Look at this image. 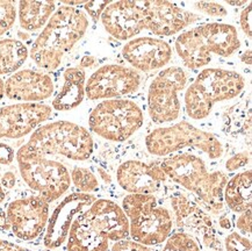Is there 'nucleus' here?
Wrapping results in <instances>:
<instances>
[{
  "label": "nucleus",
  "instance_id": "obj_1",
  "mask_svg": "<svg viewBox=\"0 0 252 251\" xmlns=\"http://www.w3.org/2000/svg\"><path fill=\"white\" fill-rule=\"evenodd\" d=\"M129 236L124 209L108 199H96L72 222L66 240L67 251H109V241Z\"/></svg>",
  "mask_w": 252,
  "mask_h": 251
},
{
  "label": "nucleus",
  "instance_id": "obj_2",
  "mask_svg": "<svg viewBox=\"0 0 252 251\" xmlns=\"http://www.w3.org/2000/svg\"><path fill=\"white\" fill-rule=\"evenodd\" d=\"M89 19L78 7L60 6L32 44L29 56L41 69L54 71L64 56L82 40L89 28Z\"/></svg>",
  "mask_w": 252,
  "mask_h": 251
},
{
  "label": "nucleus",
  "instance_id": "obj_3",
  "mask_svg": "<svg viewBox=\"0 0 252 251\" xmlns=\"http://www.w3.org/2000/svg\"><path fill=\"white\" fill-rule=\"evenodd\" d=\"M159 166L167 178L194 193L195 202L203 211L213 215L222 212L224 207L223 191L228 182L223 172H209L205 162L192 154L169 156Z\"/></svg>",
  "mask_w": 252,
  "mask_h": 251
},
{
  "label": "nucleus",
  "instance_id": "obj_4",
  "mask_svg": "<svg viewBox=\"0 0 252 251\" xmlns=\"http://www.w3.org/2000/svg\"><path fill=\"white\" fill-rule=\"evenodd\" d=\"M174 47L184 65L195 70L208 65L213 54L231 56L240 49L241 41L234 26L212 22L184 31L178 36Z\"/></svg>",
  "mask_w": 252,
  "mask_h": 251
},
{
  "label": "nucleus",
  "instance_id": "obj_5",
  "mask_svg": "<svg viewBox=\"0 0 252 251\" xmlns=\"http://www.w3.org/2000/svg\"><path fill=\"white\" fill-rule=\"evenodd\" d=\"M21 148L44 157L60 155L83 162L92 156L94 142L90 131L82 126L70 121H56L36 128Z\"/></svg>",
  "mask_w": 252,
  "mask_h": 251
},
{
  "label": "nucleus",
  "instance_id": "obj_6",
  "mask_svg": "<svg viewBox=\"0 0 252 251\" xmlns=\"http://www.w3.org/2000/svg\"><path fill=\"white\" fill-rule=\"evenodd\" d=\"M244 88L245 79L238 72L220 67L203 69L185 93L186 113L193 120H203L218 102L236 98Z\"/></svg>",
  "mask_w": 252,
  "mask_h": 251
},
{
  "label": "nucleus",
  "instance_id": "obj_7",
  "mask_svg": "<svg viewBox=\"0 0 252 251\" xmlns=\"http://www.w3.org/2000/svg\"><path fill=\"white\" fill-rule=\"evenodd\" d=\"M122 209L129 222V236L143 246L163 244L172 233L173 220L170 211L158 204L153 194H128Z\"/></svg>",
  "mask_w": 252,
  "mask_h": 251
},
{
  "label": "nucleus",
  "instance_id": "obj_8",
  "mask_svg": "<svg viewBox=\"0 0 252 251\" xmlns=\"http://www.w3.org/2000/svg\"><path fill=\"white\" fill-rule=\"evenodd\" d=\"M144 115L140 106L129 99L102 100L92 109L90 130L111 142H124L143 126Z\"/></svg>",
  "mask_w": 252,
  "mask_h": 251
},
{
  "label": "nucleus",
  "instance_id": "obj_9",
  "mask_svg": "<svg viewBox=\"0 0 252 251\" xmlns=\"http://www.w3.org/2000/svg\"><path fill=\"white\" fill-rule=\"evenodd\" d=\"M145 146L154 156H169L184 148H194L212 159L221 158L223 155V147L218 137L186 121L153 130L145 137Z\"/></svg>",
  "mask_w": 252,
  "mask_h": 251
},
{
  "label": "nucleus",
  "instance_id": "obj_10",
  "mask_svg": "<svg viewBox=\"0 0 252 251\" xmlns=\"http://www.w3.org/2000/svg\"><path fill=\"white\" fill-rule=\"evenodd\" d=\"M17 162L28 188L49 204L60 199L70 188V172L63 163L22 148L17 153Z\"/></svg>",
  "mask_w": 252,
  "mask_h": 251
},
{
  "label": "nucleus",
  "instance_id": "obj_11",
  "mask_svg": "<svg viewBox=\"0 0 252 251\" xmlns=\"http://www.w3.org/2000/svg\"><path fill=\"white\" fill-rule=\"evenodd\" d=\"M186 83V72L179 66L166 67L155 77L148 92V112L155 124H166L179 118L178 93L185 89Z\"/></svg>",
  "mask_w": 252,
  "mask_h": 251
},
{
  "label": "nucleus",
  "instance_id": "obj_12",
  "mask_svg": "<svg viewBox=\"0 0 252 251\" xmlns=\"http://www.w3.org/2000/svg\"><path fill=\"white\" fill-rule=\"evenodd\" d=\"M49 211V202L36 193L14 199L5 212L9 230L17 239L25 242L35 241L46 230Z\"/></svg>",
  "mask_w": 252,
  "mask_h": 251
},
{
  "label": "nucleus",
  "instance_id": "obj_13",
  "mask_svg": "<svg viewBox=\"0 0 252 251\" xmlns=\"http://www.w3.org/2000/svg\"><path fill=\"white\" fill-rule=\"evenodd\" d=\"M141 76L132 67L107 64L99 67L85 84V95L90 100H108L136 92Z\"/></svg>",
  "mask_w": 252,
  "mask_h": 251
},
{
  "label": "nucleus",
  "instance_id": "obj_14",
  "mask_svg": "<svg viewBox=\"0 0 252 251\" xmlns=\"http://www.w3.org/2000/svg\"><path fill=\"white\" fill-rule=\"evenodd\" d=\"M170 202L179 231L189 235L196 242L209 249L220 246L213 220L195 200L189 199L185 193L176 192L171 195Z\"/></svg>",
  "mask_w": 252,
  "mask_h": 251
},
{
  "label": "nucleus",
  "instance_id": "obj_15",
  "mask_svg": "<svg viewBox=\"0 0 252 251\" xmlns=\"http://www.w3.org/2000/svg\"><path fill=\"white\" fill-rule=\"evenodd\" d=\"M95 200L96 197L91 193L75 192L64 197L48 219L43 233V246L50 250L62 247L67 240L75 219Z\"/></svg>",
  "mask_w": 252,
  "mask_h": 251
},
{
  "label": "nucleus",
  "instance_id": "obj_16",
  "mask_svg": "<svg viewBox=\"0 0 252 251\" xmlns=\"http://www.w3.org/2000/svg\"><path fill=\"white\" fill-rule=\"evenodd\" d=\"M51 106L46 104H14L0 107V140L21 138L33 133L49 120Z\"/></svg>",
  "mask_w": 252,
  "mask_h": 251
},
{
  "label": "nucleus",
  "instance_id": "obj_17",
  "mask_svg": "<svg viewBox=\"0 0 252 251\" xmlns=\"http://www.w3.org/2000/svg\"><path fill=\"white\" fill-rule=\"evenodd\" d=\"M106 31L116 40L126 41L145 30L143 1H115L103 9L100 17Z\"/></svg>",
  "mask_w": 252,
  "mask_h": 251
},
{
  "label": "nucleus",
  "instance_id": "obj_18",
  "mask_svg": "<svg viewBox=\"0 0 252 251\" xmlns=\"http://www.w3.org/2000/svg\"><path fill=\"white\" fill-rule=\"evenodd\" d=\"M145 30L158 36H171L200 20V15L170 1H143Z\"/></svg>",
  "mask_w": 252,
  "mask_h": 251
},
{
  "label": "nucleus",
  "instance_id": "obj_19",
  "mask_svg": "<svg viewBox=\"0 0 252 251\" xmlns=\"http://www.w3.org/2000/svg\"><path fill=\"white\" fill-rule=\"evenodd\" d=\"M54 80L48 73L24 69L12 73L4 82L5 96L25 104H37L54 94Z\"/></svg>",
  "mask_w": 252,
  "mask_h": 251
},
{
  "label": "nucleus",
  "instance_id": "obj_20",
  "mask_svg": "<svg viewBox=\"0 0 252 251\" xmlns=\"http://www.w3.org/2000/svg\"><path fill=\"white\" fill-rule=\"evenodd\" d=\"M167 177L159 164L127 160L119 166L116 180L120 188L129 194H153L159 191Z\"/></svg>",
  "mask_w": 252,
  "mask_h": 251
},
{
  "label": "nucleus",
  "instance_id": "obj_21",
  "mask_svg": "<svg viewBox=\"0 0 252 251\" xmlns=\"http://www.w3.org/2000/svg\"><path fill=\"white\" fill-rule=\"evenodd\" d=\"M122 56L135 70L149 72L169 64L172 48L161 38L137 37L126 43Z\"/></svg>",
  "mask_w": 252,
  "mask_h": 251
},
{
  "label": "nucleus",
  "instance_id": "obj_22",
  "mask_svg": "<svg viewBox=\"0 0 252 251\" xmlns=\"http://www.w3.org/2000/svg\"><path fill=\"white\" fill-rule=\"evenodd\" d=\"M85 71L80 67H67L63 73L62 88L51 101V108L58 112H67L82 104L85 98Z\"/></svg>",
  "mask_w": 252,
  "mask_h": 251
},
{
  "label": "nucleus",
  "instance_id": "obj_23",
  "mask_svg": "<svg viewBox=\"0 0 252 251\" xmlns=\"http://www.w3.org/2000/svg\"><path fill=\"white\" fill-rule=\"evenodd\" d=\"M252 172L247 170L237 173L227 182L223 191V201L235 213H243L251 209Z\"/></svg>",
  "mask_w": 252,
  "mask_h": 251
},
{
  "label": "nucleus",
  "instance_id": "obj_24",
  "mask_svg": "<svg viewBox=\"0 0 252 251\" xmlns=\"http://www.w3.org/2000/svg\"><path fill=\"white\" fill-rule=\"evenodd\" d=\"M55 11L54 1H20L18 4L19 24L26 31H37L44 28Z\"/></svg>",
  "mask_w": 252,
  "mask_h": 251
},
{
  "label": "nucleus",
  "instance_id": "obj_25",
  "mask_svg": "<svg viewBox=\"0 0 252 251\" xmlns=\"http://www.w3.org/2000/svg\"><path fill=\"white\" fill-rule=\"evenodd\" d=\"M28 56L29 50L22 41L17 38H4L0 41V76L19 71Z\"/></svg>",
  "mask_w": 252,
  "mask_h": 251
},
{
  "label": "nucleus",
  "instance_id": "obj_26",
  "mask_svg": "<svg viewBox=\"0 0 252 251\" xmlns=\"http://www.w3.org/2000/svg\"><path fill=\"white\" fill-rule=\"evenodd\" d=\"M250 104L245 105L243 109H241L238 106H236L237 111L232 107L230 113L225 114L224 125L227 127V131L231 135L238 136V135H250L251 134V108L247 111Z\"/></svg>",
  "mask_w": 252,
  "mask_h": 251
},
{
  "label": "nucleus",
  "instance_id": "obj_27",
  "mask_svg": "<svg viewBox=\"0 0 252 251\" xmlns=\"http://www.w3.org/2000/svg\"><path fill=\"white\" fill-rule=\"evenodd\" d=\"M71 183L80 193H91L99 188V182L91 170L83 166H75L70 175Z\"/></svg>",
  "mask_w": 252,
  "mask_h": 251
},
{
  "label": "nucleus",
  "instance_id": "obj_28",
  "mask_svg": "<svg viewBox=\"0 0 252 251\" xmlns=\"http://www.w3.org/2000/svg\"><path fill=\"white\" fill-rule=\"evenodd\" d=\"M161 251H201L199 243L192 236L182 231L170 235Z\"/></svg>",
  "mask_w": 252,
  "mask_h": 251
},
{
  "label": "nucleus",
  "instance_id": "obj_29",
  "mask_svg": "<svg viewBox=\"0 0 252 251\" xmlns=\"http://www.w3.org/2000/svg\"><path fill=\"white\" fill-rule=\"evenodd\" d=\"M17 4L13 1H0V36L11 30L17 20Z\"/></svg>",
  "mask_w": 252,
  "mask_h": 251
},
{
  "label": "nucleus",
  "instance_id": "obj_30",
  "mask_svg": "<svg viewBox=\"0 0 252 251\" xmlns=\"http://www.w3.org/2000/svg\"><path fill=\"white\" fill-rule=\"evenodd\" d=\"M224 247L227 251H251V241L247 236L232 231L225 237Z\"/></svg>",
  "mask_w": 252,
  "mask_h": 251
},
{
  "label": "nucleus",
  "instance_id": "obj_31",
  "mask_svg": "<svg viewBox=\"0 0 252 251\" xmlns=\"http://www.w3.org/2000/svg\"><path fill=\"white\" fill-rule=\"evenodd\" d=\"M194 7L201 13L214 18H223L228 14V11L223 5L219 2H208V1H199L195 2Z\"/></svg>",
  "mask_w": 252,
  "mask_h": 251
},
{
  "label": "nucleus",
  "instance_id": "obj_32",
  "mask_svg": "<svg viewBox=\"0 0 252 251\" xmlns=\"http://www.w3.org/2000/svg\"><path fill=\"white\" fill-rule=\"evenodd\" d=\"M250 163V153L249 151H243V153H238L230 157L225 163V169L228 171H236V170L241 169V167L247 166Z\"/></svg>",
  "mask_w": 252,
  "mask_h": 251
},
{
  "label": "nucleus",
  "instance_id": "obj_33",
  "mask_svg": "<svg viewBox=\"0 0 252 251\" xmlns=\"http://www.w3.org/2000/svg\"><path fill=\"white\" fill-rule=\"evenodd\" d=\"M111 251H153L149 247L135 242L132 240H122L114 242L111 247Z\"/></svg>",
  "mask_w": 252,
  "mask_h": 251
},
{
  "label": "nucleus",
  "instance_id": "obj_34",
  "mask_svg": "<svg viewBox=\"0 0 252 251\" xmlns=\"http://www.w3.org/2000/svg\"><path fill=\"white\" fill-rule=\"evenodd\" d=\"M111 2L112 1H87L86 4H84L83 6L87 12V14L90 15V18H91L94 22H96L100 20V17H101L103 9L107 7Z\"/></svg>",
  "mask_w": 252,
  "mask_h": 251
},
{
  "label": "nucleus",
  "instance_id": "obj_35",
  "mask_svg": "<svg viewBox=\"0 0 252 251\" xmlns=\"http://www.w3.org/2000/svg\"><path fill=\"white\" fill-rule=\"evenodd\" d=\"M236 228L240 230L241 234L245 235V236H250L251 235V209L245 211L241 213L240 217L236 220Z\"/></svg>",
  "mask_w": 252,
  "mask_h": 251
},
{
  "label": "nucleus",
  "instance_id": "obj_36",
  "mask_svg": "<svg viewBox=\"0 0 252 251\" xmlns=\"http://www.w3.org/2000/svg\"><path fill=\"white\" fill-rule=\"evenodd\" d=\"M251 7H252V4L251 2H249L247 5V7H245L243 11L241 13V17H240V24H241V27L242 30H243L244 34L247 35L249 38H251V30H252V21H251V14H252V11H251Z\"/></svg>",
  "mask_w": 252,
  "mask_h": 251
},
{
  "label": "nucleus",
  "instance_id": "obj_37",
  "mask_svg": "<svg viewBox=\"0 0 252 251\" xmlns=\"http://www.w3.org/2000/svg\"><path fill=\"white\" fill-rule=\"evenodd\" d=\"M14 160V150L6 143H0V164L9 165Z\"/></svg>",
  "mask_w": 252,
  "mask_h": 251
},
{
  "label": "nucleus",
  "instance_id": "obj_38",
  "mask_svg": "<svg viewBox=\"0 0 252 251\" xmlns=\"http://www.w3.org/2000/svg\"><path fill=\"white\" fill-rule=\"evenodd\" d=\"M0 183H1L2 188L11 189L15 186V183H17V177H15L14 172L7 171V172H5L4 175H2Z\"/></svg>",
  "mask_w": 252,
  "mask_h": 251
},
{
  "label": "nucleus",
  "instance_id": "obj_39",
  "mask_svg": "<svg viewBox=\"0 0 252 251\" xmlns=\"http://www.w3.org/2000/svg\"><path fill=\"white\" fill-rule=\"evenodd\" d=\"M95 65H98V60H96L94 56H91V55H86V56L82 57L78 67L84 70L87 69V67H93Z\"/></svg>",
  "mask_w": 252,
  "mask_h": 251
},
{
  "label": "nucleus",
  "instance_id": "obj_40",
  "mask_svg": "<svg viewBox=\"0 0 252 251\" xmlns=\"http://www.w3.org/2000/svg\"><path fill=\"white\" fill-rule=\"evenodd\" d=\"M219 226L220 228H222L223 230H230L232 228V223L231 220L229 219L228 215H221L219 219Z\"/></svg>",
  "mask_w": 252,
  "mask_h": 251
},
{
  "label": "nucleus",
  "instance_id": "obj_41",
  "mask_svg": "<svg viewBox=\"0 0 252 251\" xmlns=\"http://www.w3.org/2000/svg\"><path fill=\"white\" fill-rule=\"evenodd\" d=\"M9 230V224L7 221V217L4 211L0 212V231H8Z\"/></svg>",
  "mask_w": 252,
  "mask_h": 251
},
{
  "label": "nucleus",
  "instance_id": "obj_42",
  "mask_svg": "<svg viewBox=\"0 0 252 251\" xmlns=\"http://www.w3.org/2000/svg\"><path fill=\"white\" fill-rule=\"evenodd\" d=\"M241 61L247 65H251L252 64V55H251V49L245 50L243 54L241 55Z\"/></svg>",
  "mask_w": 252,
  "mask_h": 251
},
{
  "label": "nucleus",
  "instance_id": "obj_43",
  "mask_svg": "<svg viewBox=\"0 0 252 251\" xmlns=\"http://www.w3.org/2000/svg\"><path fill=\"white\" fill-rule=\"evenodd\" d=\"M98 172H99V176L101 177L102 180L106 183V184H111V183H112V177L109 176V173L106 172L103 169H98Z\"/></svg>",
  "mask_w": 252,
  "mask_h": 251
},
{
  "label": "nucleus",
  "instance_id": "obj_44",
  "mask_svg": "<svg viewBox=\"0 0 252 251\" xmlns=\"http://www.w3.org/2000/svg\"><path fill=\"white\" fill-rule=\"evenodd\" d=\"M227 4L230 5V6H237V7H238V6L248 5L249 2L247 4V1H227Z\"/></svg>",
  "mask_w": 252,
  "mask_h": 251
},
{
  "label": "nucleus",
  "instance_id": "obj_45",
  "mask_svg": "<svg viewBox=\"0 0 252 251\" xmlns=\"http://www.w3.org/2000/svg\"><path fill=\"white\" fill-rule=\"evenodd\" d=\"M6 198V194H5V191H4V188H2L1 183H0V204H2Z\"/></svg>",
  "mask_w": 252,
  "mask_h": 251
},
{
  "label": "nucleus",
  "instance_id": "obj_46",
  "mask_svg": "<svg viewBox=\"0 0 252 251\" xmlns=\"http://www.w3.org/2000/svg\"><path fill=\"white\" fill-rule=\"evenodd\" d=\"M5 96V93H4V80L0 78V100H1L2 98Z\"/></svg>",
  "mask_w": 252,
  "mask_h": 251
},
{
  "label": "nucleus",
  "instance_id": "obj_47",
  "mask_svg": "<svg viewBox=\"0 0 252 251\" xmlns=\"http://www.w3.org/2000/svg\"><path fill=\"white\" fill-rule=\"evenodd\" d=\"M15 251H33V250L27 249V248H25V247H21L20 249H18V250H15Z\"/></svg>",
  "mask_w": 252,
  "mask_h": 251
}]
</instances>
